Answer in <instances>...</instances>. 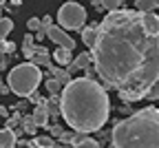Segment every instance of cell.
Segmentation results:
<instances>
[{
	"label": "cell",
	"instance_id": "cell-25",
	"mask_svg": "<svg viewBox=\"0 0 159 148\" xmlns=\"http://www.w3.org/2000/svg\"><path fill=\"white\" fill-rule=\"evenodd\" d=\"M27 29H29V31H38V29H40V18H29Z\"/></svg>",
	"mask_w": 159,
	"mask_h": 148
},
{
	"label": "cell",
	"instance_id": "cell-31",
	"mask_svg": "<svg viewBox=\"0 0 159 148\" xmlns=\"http://www.w3.org/2000/svg\"><path fill=\"white\" fill-rule=\"evenodd\" d=\"M5 2H7V0H0V7H2V5H5Z\"/></svg>",
	"mask_w": 159,
	"mask_h": 148
},
{
	"label": "cell",
	"instance_id": "cell-13",
	"mask_svg": "<svg viewBox=\"0 0 159 148\" xmlns=\"http://www.w3.org/2000/svg\"><path fill=\"white\" fill-rule=\"evenodd\" d=\"M71 62L75 64V69H89V67H93V58H91V53H80V55L73 58Z\"/></svg>",
	"mask_w": 159,
	"mask_h": 148
},
{
	"label": "cell",
	"instance_id": "cell-3",
	"mask_svg": "<svg viewBox=\"0 0 159 148\" xmlns=\"http://www.w3.org/2000/svg\"><path fill=\"white\" fill-rule=\"evenodd\" d=\"M111 141L113 148H159V109L148 106L117 122Z\"/></svg>",
	"mask_w": 159,
	"mask_h": 148
},
{
	"label": "cell",
	"instance_id": "cell-12",
	"mask_svg": "<svg viewBox=\"0 0 159 148\" xmlns=\"http://www.w3.org/2000/svg\"><path fill=\"white\" fill-rule=\"evenodd\" d=\"M20 124H22V128L20 131H16V135L18 133H27V135H35V131H38V126H35V122L27 115V117H20Z\"/></svg>",
	"mask_w": 159,
	"mask_h": 148
},
{
	"label": "cell",
	"instance_id": "cell-23",
	"mask_svg": "<svg viewBox=\"0 0 159 148\" xmlns=\"http://www.w3.org/2000/svg\"><path fill=\"white\" fill-rule=\"evenodd\" d=\"M150 102L152 99H159V77L155 80V84H152V86H150V91H148V95H146Z\"/></svg>",
	"mask_w": 159,
	"mask_h": 148
},
{
	"label": "cell",
	"instance_id": "cell-15",
	"mask_svg": "<svg viewBox=\"0 0 159 148\" xmlns=\"http://www.w3.org/2000/svg\"><path fill=\"white\" fill-rule=\"evenodd\" d=\"M47 113H49V117H60V99L55 97V95H51V99H47Z\"/></svg>",
	"mask_w": 159,
	"mask_h": 148
},
{
	"label": "cell",
	"instance_id": "cell-8",
	"mask_svg": "<svg viewBox=\"0 0 159 148\" xmlns=\"http://www.w3.org/2000/svg\"><path fill=\"white\" fill-rule=\"evenodd\" d=\"M31 119L35 122L38 128H44V126L49 124V113H47V106H44V104H40V106H35V109H33Z\"/></svg>",
	"mask_w": 159,
	"mask_h": 148
},
{
	"label": "cell",
	"instance_id": "cell-27",
	"mask_svg": "<svg viewBox=\"0 0 159 148\" xmlns=\"http://www.w3.org/2000/svg\"><path fill=\"white\" fill-rule=\"evenodd\" d=\"M84 71H86V80H95V82H97V73H95L93 67H89V69H84Z\"/></svg>",
	"mask_w": 159,
	"mask_h": 148
},
{
	"label": "cell",
	"instance_id": "cell-28",
	"mask_svg": "<svg viewBox=\"0 0 159 148\" xmlns=\"http://www.w3.org/2000/svg\"><path fill=\"white\" fill-rule=\"evenodd\" d=\"M44 38H47V31H42V29H38V31H35V38H33V40H35V42H42Z\"/></svg>",
	"mask_w": 159,
	"mask_h": 148
},
{
	"label": "cell",
	"instance_id": "cell-22",
	"mask_svg": "<svg viewBox=\"0 0 159 148\" xmlns=\"http://www.w3.org/2000/svg\"><path fill=\"white\" fill-rule=\"evenodd\" d=\"M73 148H99V141H95L91 137H84L82 141H80L77 146H73Z\"/></svg>",
	"mask_w": 159,
	"mask_h": 148
},
{
	"label": "cell",
	"instance_id": "cell-29",
	"mask_svg": "<svg viewBox=\"0 0 159 148\" xmlns=\"http://www.w3.org/2000/svg\"><path fill=\"white\" fill-rule=\"evenodd\" d=\"M0 115H2V117H5V119H7V117H9V111H7V106H0Z\"/></svg>",
	"mask_w": 159,
	"mask_h": 148
},
{
	"label": "cell",
	"instance_id": "cell-16",
	"mask_svg": "<svg viewBox=\"0 0 159 148\" xmlns=\"http://www.w3.org/2000/svg\"><path fill=\"white\" fill-rule=\"evenodd\" d=\"M135 9L137 11H155V9H159V0H137Z\"/></svg>",
	"mask_w": 159,
	"mask_h": 148
},
{
	"label": "cell",
	"instance_id": "cell-20",
	"mask_svg": "<svg viewBox=\"0 0 159 148\" xmlns=\"http://www.w3.org/2000/svg\"><path fill=\"white\" fill-rule=\"evenodd\" d=\"M102 9H108V11H115V9H122L124 7V0H99Z\"/></svg>",
	"mask_w": 159,
	"mask_h": 148
},
{
	"label": "cell",
	"instance_id": "cell-19",
	"mask_svg": "<svg viewBox=\"0 0 159 148\" xmlns=\"http://www.w3.org/2000/svg\"><path fill=\"white\" fill-rule=\"evenodd\" d=\"M47 91H49L51 95L57 97L60 93H62V84H60L57 80H53V77H49V80H47Z\"/></svg>",
	"mask_w": 159,
	"mask_h": 148
},
{
	"label": "cell",
	"instance_id": "cell-26",
	"mask_svg": "<svg viewBox=\"0 0 159 148\" xmlns=\"http://www.w3.org/2000/svg\"><path fill=\"white\" fill-rule=\"evenodd\" d=\"M49 131H51V135H53V137H62V133H64V128H62L60 124H53Z\"/></svg>",
	"mask_w": 159,
	"mask_h": 148
},
{
	"label": "cell",
	"instance_id": "cell-2",
	"mask_svg": "<svg viewBox=\"0 0 159 148\" xmlns=\"http://www.w3.org/2000/svg\"><path fill=\"white\" fill-rule=\"evenodd\" d=\"M60 99V115L64 122L77 133H97L108 122L111 102L106 89L99 82L86 77H73L62 93Z\"/></svg>",
	"mask_w": 159,
	"mask_h": 148
},
{
	"label": "cell",
	"instance_id": "cell-4",
	"mask_svg": "<svg viewBox=\"0 0 159 148\" xmlns=\"http://www.w3.org/2000/svg\"><path fill=\"white\" fill-rule=\"evenodd\" d=\"M42 82V71H40L35 64L31 62H25V64H18L9 71L7 75V86L9 91H13L20 97H29L35 93V89Z\"/></svg>",
	"mask_w": 159,
	"mask_h": 148
},
{
	"label": "cell",
	"instance_id": "cell-21",
	"mask_svg": "<svg viewBox=\"0 0 159 148\" xmlns=\"http://www.w3.org/2000/svg\"><path fill=\"white\" fill-rule=\"evenodd\" d=\"M13 51H16V44H13V42H9L7 38L0 40V53H2V55H9V53H13Z\"/></svg>",
	"mask_w": 159,
	"mask_h": 148
},
{
	"label": "cell",
	"instance_id": "cell-17",
	"mask_svg": "<svg viewBox=\"0 0 159 148\" xmlns=\"http://www.w3.org/2000/svg\"><path fill=\"white\" fill-rule=\"evenodd\" d=\"M53 139L51 137H33V141L27 146V148H53Z\"/></svg>",
	"mask_w": 159,
	"mask_h": 148
},
{
	"label": "cell",
	"instance_id": "cell-14",
	"mask_svg": "<svg viewBox=\"0 0 159 148\" xmlns=\"http://www.w3.org/2000/svg\"><path fill=\"white\" fill-rule=\"evenodd\" d=\"M53 58H55V62H57L60 67H66L69 62L73 60V58H71V51H69V49H62V47H60V49L53 53Z\"/></svg>",
	"mask_w": 159,
	"mask_h": 148
},
{
	"label": "cell",
	"instance_id": "cell-7",
	"mask_svg": "<svg viewBox=\"0 0 159 148\" xmlns=\"http://www.w3.org/2000/svg\"><path fill=\"white\" fill-rule=\"evenodd\" d=\"M47 69H49V73H51V77H53V80H57L60 84H62V89H64L66 84L73 80V75H69V73L64 71V67H53L51 62H49V64H47Z\"/></svg>",
	"mask_w": 159,
	"mask_h": 148
},
{
	"label": "cell",
	"instance_id": "cell-11",
	"mask_svg": "<svg viewBox=\"0 0 159 148\" xmlns=\"http://www.w3.org/2000/svg\"><path fill=\"white\" fill-rule=\"evenodd\" d=\"M80 33H82V42H84V44L91 49L93 44H95V40H97V25H91V27H84L82 31H80Z\"/></svg>",
	"mask_w": 159,
	"mask_h": 148
},
{
	"label": "cell",
	"instance_id": "cell-33",
	"mask_svg": "<svg viewBox=\"0 0 159 148\" xmlns=\"http://www.w3.org/2000/svg\"><path fill=\"white\" fill-rule=\"evenodd\" d=\"M111 148H113V146H111Z\"/></svg>",
	"mask_w": 159,
	"mask_h": 148
},
{
	"label": "cell",
	"instance_id": "cell-9",
	"mask_svg": "<svg viewBox=\"0 0 159 148\" xmlns=\"http://www.w3.org/2000/svg\"><path fill=\"white\" fill-rule=\"evenodd\" d=\"M31 64H35V67H47V64H49V51H47L44 47L35 44V51H33V55H31Z\"/></svg>",
	"mask_w": 159,
	"mask_h": 148
},
{
	"label": "cell",
	"instance_id": "cell-10",
	"mask_svg": "<svg viewBox=\"0 0 159 148\" xmlns=\"http://www.w3.org/2000/svg\"><path fill=\"white\" fill-rule=\"evenodd\" d=\"M16 141H18V137H16V131H11V128H5L0 131V148H16Z\"/></svg>",
	"mask_w": 159,
	"mask_h": 148
},
{
	"label": "cell",
	"instance_id": "cell-1",
	"mask_svg": "<svg viewBox=\"0 0 159 148\" xmlns=\"http://www.w3.org/2000/svg\"><path fill=\"white\" fill-rule=\"evenodd\" d=\"M93 69L122 102L144 99L159 77V18L152 11L115 9L97 25Z\"/></svg>",
	"mask_w": 159,
	"mask_h": 148
},
{
	"label": "cell",
	"instance_id": "cell-32",
	"mask_svg": "<svg viewBox=\"0 0 159 148\" xmlns=\"http://www.w3.org/2000/svg\"><path fill=\"white\" fill-rule=\"evenodd\" d=\"M0 18H2V16H0Z\"/></svg>",
	"mask_w": 159,
	"mask_h": 148
},
{
	"label": "cell",
	"instance_id": "cell-18",
	"mask_svg": "<svg viewBox=\"0 0 159 148\" xmlns=\"http://www.w3.org/2000/svg\"><path fill=\"white\" fill-rule=\"evenodd\" d=\"M11 31H13V22H11V18H0V40H5Z\"/></svg>",
	"mask_w": 159,
	"mask_h": 148
},
{
	"label": "cell",
	"instance_id": "cell-6",
	"mask_svg": "<svg viewBox=\"0 0 159 148\" xmlns=\"http://www.w3.org/2000/svg\"><path fill=\"white\" fill-rule=\"evenodd\" d=\"M47 35L51 38V42H57L62 49H69V51L75 49V40H73L71 35H66L64 29H60V27H55V25H51V27L47 29Z\"/></svg>",
	"mask_w": 159,
	"mask_h": 148
},
{
	"label": "cell",
	"instance_id": "cell-24",
	"mask_svg": "<svg viewBox=\"0 0 159 148\" xmlns=\"http://www.w3.org/2000/svg\"><path fill=\"white\" fill-rule=\"evenodd\" d=\"M18 124H20V115H18V113H11V117H7V128L13 131Z\"/></svg>",
	"mask_w": 159,
	"mask_h": 148
},
{
	"label": "cell",
	"instance_id": "cell-5",
	"mask_svg": "<svg viewBox=\"0 0 159 148\" xmlns=\"http://www.w3.org/2000/svg\"><path fill=\"white\" fill-rule=\"evenodd\" d=\"M86 22V9L80 2H64L57 11V25L60 29L69 31H82V25Z\"/></svg>",
	"mask_w": 159,
	"mask_h": 148
},
{
	"label": "cell",
	"instance_id": "cell-30",
	"mask_svg": "<svg viewBox=\"0 0 159 148\" xmlns=\"http://www.w3.org/2000/svg\"><path fill=\"white\" fill-rule=\"evenodd\" d=\"M11 5H16V7H18V5H20V0H11Z\"/></svg>",
	"mask_w": 159,
	"mask_h": 148
}]
</instances>
